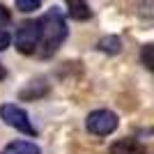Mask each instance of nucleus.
Masks as SVG:
<instances>
[{
	"instance_id": "11",
	"label": "nucleus",
	"mask_w": 154,
	"mask_h": 154,
	"mask_svg": "<svg viewBox=\"0 0 154 154\" xmlns=\"http://www.w3.org/2000/svg\"><path fill=\"white\" fill-rule=\"evenodd\" d=\"M149 48H152V46H145V53H143V60H145V67H147V69H152V60H149Z\"/></svg>"
},
{
	"instance_id": "6",
	"label": "nucleus",
	"mask_w": 154,
	"mask_h": 154,
	"mask_svg": "<svg viewBox=\"0 0 154 154\" xmlns=\"http://www.w3.org/2000/svg\"><path fill=\"white\" fill-rule=\"evenodd\" d=\"M67 2V9H69V16L76 21H88L92 16V9L88 5V0H64Z\"/></svg>"
},
{
	"instance_id": "12",
	"label": "nucleus",
	"mask_w": 154,
	"mask_h": 154,
	"mask_svg": "<svg viewBox=\"0 0 154 154\" xmlns=\"http://www.w3.org/2000/svg\"><path fill=\"white\" fill-rule=\"evenodd\" d=\"M0 21H9V9L5 5H0Z\"/></svg>"
},
{
	"instance_id": "4",
	"label": "nucleus",
	"mask_w": 154,
	"mask_h": 154,
	"mask_svg": "<svg viewBox=\"0 0 154 154\" xmlns=\"http://www.w3.org/2000/svg\"><path fill=\"white\" fill-rule=\"evenodd\" d=\"M37 44H39V23L37 21H26L16 32V48L21 53L30 55V53L37 51Z\"/></svg>"
},
{
	"instance_id": "1",
	"label": "nucleus",
	"mask_w": 154,
	"mask_h": 154,
	"mask_svg": "<svg viewBox=\"0 0 154 154\" xmlns=\"http://www.w3.org/2000/svg\"><path fill=\"white\" fill-rule=\"evenodd\" d=\"M39 23V51L44 58H51L53 53L62 46L64 37H67V23H64V16L58 7H51L48 12L44 14V19L37 21Z\"/></svg>"
},
{
	"instance_id": "3",
	"label": "nucleus",
	"mask_w": 154,
	"mask_h": 154,
	"mask_svg": "<svg viewBox=\"0 0 154 154\" xmlns=\"http://www.w3.org/2000/svg\"><path fill=\"white\" fill-rule=\"evenodd\" d=\"M0 117H2L5 124L14 127L16 131H21V134H28V136L37 134L35 127H32V122H30V117H28V113L21 108V106H16V103H2V106H0Z\"/></svg>"
},
{
	"instance_id": "10",
	"label": "nucleus",
	"mask_w": 154,
	"mask_h": 154,
	"mask_svg": "<svg viewBox=\"0 0 154 154\" xmlns=\"http://www.w3.org/2000/svg\"><path fill=\"white\" fill-rule=\"evenodd\" d=\"M9 44H12V35H9V30L0 28V51H5Z\"/></svg>"
},
{
	"instance_id": "2",
	"label": "nucleus",
	"mask_w": 154,
	"mask_h": 154,
	"mask_svg": "<svg viewBox=\"0 0 154 154\" xmlns=\"http://www.w3.org/2000/svg\"><path fill=\"white\" fill-rule=\"evenodd\" d=\"M117 115L113 113V110H92L90 115H88V120H85V127H88V131H90L92 136H110L113 131L117 129Z\"/></svg>"
},
{
	"instance_id": "8",
	"label": "nucleus",
	"mask_w": 154,
	"mask_h": 154,
	"mask_svg": "<svg viewBox=\"0 0 154 154\" xmlns=\"http://www.w3.org/2000/svg\"><path fill=\"white\" fill-rule=\"evenodd\" d=\"M99 48H101V51H106V53H120L122 42H120L117 37H106V39H101V42H99Z\"/></svg>"
},
{
	"instance_id": "13",
	"label": "nucleus",
	"mask_w": 154,
	"mask_h": 154,
	"mask_svg": "<svg viewBox=\"0 0 154 154\" xmlns=\"http://www.w3.org/2000/svg\"><path fill=\"white\" fill-rule=\"evenodd\" d=\"M5 76V69H2V64H0V78Z\"/></svg>"
},
{
	"instance_id": "5",
	"label": "nucleus",
	"mask_w": 154,
	"mask_h": 154,
	"mask_svg": "<svg viewBox=\"0 0 154 154\" xmlns=\"http://www.w3.org/2000/svg\"><path fill=\"white\" fill-rule=\"evenodd\" d=\"M108 154H147V149L136 138H120V140H115L110 145Z\"/></svg>"
},
{
	"instance_id": "9",
	"label": "nucleus",
	"mask_w": 154,
	"mask_h": 154,
	"mask_svg": "<svg viewBox=\"0 0 154 154\" xmlns=\"http://www.w3.org/2000/svg\"><path fill=\"white\" fill-rule=\"evenodd\" d=\"M39 2L42 0H16V9H21V12H35V9H39Z\"/></svg>"
},
{
	"instance_id": "7",
	"label": "nucleus",
	"mask_w": 154,
	"mask_h": 154,
	"mask_svg": "<svg viewBox=\"0 0 154 154\" xmlns=\"http://www.w3.org/2000/svg\"><path fill=\"white\" fill-rule=\"evenodd\" d=\"M0 154H39V147L35 143H30V140H14Z\"/></svg>"
}]
</instances>
